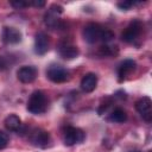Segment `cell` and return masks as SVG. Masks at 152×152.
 Here are the masks:
<instances>
[{"instance_id": "cell-1", "label": "cell", "mask_w": 152, "mask_h": 152, "mask_svg": "<svg viewBox=\"0 0 152 152\" xmlns=\"http://www.w3.org/2000/svg\"><path fill=\"white\" fill-rule=\"evenodd\" d=\"M83 37H84V40L90 44H94L97 42H103L106 44L114 38V33L110 30L102 27L99 24L90 23L84 27Z\"/></svg>"}, {"instance_id": "cell-2", "label": "cell", "mask_w": 152, "mask_h": 152, "mask_svg": "<svg viewBox=\"0 0 152 152\" xmlns=\"http://www.w3.org/2000/svg\"><path fill=\"white\" fill-rule=\"evenodd\" d=\"M48 108V97L46 95L40 91V90H36L31 94L28 101H27V110L32 114H42Z\"/></svg>"}, {"instance_id": "cell-3", "label": "cell", "mask_w": 152, "mask_h": 152, "mask_svg": "<svg viewBox=\"0 0 152 152\" xmlns=\"http://www.w3.org/2000/svg\"><path fill=\"white\" fill-rule=\"evenodd\" d=\"M141 31H142V24H141V21L140 20H133L124 30V32L121 34V39L124 42H126V43H133L141 34Z\"/></svg>"}, {"instance_id": "cell-4", "label": "cell", "mask_w": 152, "mask_h": 152, "mask_svg": "<svg viewBox=\"0 0 152 152\" xmlns=\"http://www.w3.org/2000/svg\"><path fill=\"white\" fill-rule=\"evenodd\" d=\"M46 76L50 81H52L55 83H62V82H65L69 80V71L65 68H63L62 65L53 64L48 68Z\"/></svg>"}, {"instance_id": "cell-5", "label": "cell", "mask_w": 152, "mask_h": 152, "mask_svg": "<svg viewBox=\"0 0 152 152\" xmlns=\"http://www.w3.org/2000/svg\"><path fill=\"white\" fill-rule=\"evenodd\" d=\"M84 140V133L77 127H66L63 132V141L66 146H72L75 144L82 142Z\"/></svg>"}, {"instance_id": "cell-6", "label": "cell", "mask_w": 152, "mask_h": 152, "mask_svg": "<svg viewBox=\"0 0 152 152\" xmlns=\"http://www.w3.org/2000/svg\"><path fill=\"white\" fill-rule=\"evenodd\" d=\"M135 108L140 113V115L142 116V119L147 122H150L152 120V112H151V99L147 96L141 97L140 100L137 101L135 103Z\"/></svg>"}, {"instance_id": "cell-7", "label": "cell", "mask_w": 152, "mask_h": 152, "mask_svg": "<svg viewBox=\"0 0 152 152\" xmlns=\"http://www.w3.org/2000/svg\"><path fill=\"white\" fill-rule=\"evenodd\" d=\"M63 12V7L59 5H52L44 17V21L50 27H56L59 21V14Z\"/></svg>"}, {"instance_id": "cell-8", "label": "cell", "mask_w": 152, "mask_h": 152, "mask_svg": "<svg viewBox=\"0 0 152 152\" xmlns=\"http://www.w3.org/2000/svg\"><path fill=\"white\" fill-rule=\"evenodd\" d=\"M37 69L32 65H25V66H21L18 71H17V77L20 82L23 83H31L36 80L37 77Z\"/></svg>"}, {"instance_id": "cell-9", "label": "cell", "mask_w": 152, "mask_h": 152, "mask_svg": "<svg viewBox=\"0 0 152 152\" xmlns=\"http://www.w3.org/2000/svg\"><path fill=\"white\" fill-rule=\"evenodd\" d=\"M30 140L34 146L45 147L50 141V135L48 132H45L43 129H34L31 132Z\"/></svg>"}, {"instance_id": "cell-10", "label": "cell", "mask_w": 152, "mask_h": 152, "mask_svg": "<svg viewBox=\"0 0 152 152\" xmlns=\"http://www.w3.org/2000/svg\"><path fill=\"white\" fill-rule=\"evenodd\" d=\"M2 40L6 44H17L21 40V32L14 27H4L2 31Z\"/></svg>"}, {"instance_id": "cell-11", "label": "cell", "mask_w": 152, "mask_h": 152, "mask_svg": "<svg viewBox=\"0 0 152 152\" xmlns=\"http://www.w3.org/2000/svg\"><path fill=\"white\" fill-rule=\"evenodd\" d=\"M49 50V37L44 32H38L34 38V51L38 55H44Z\"/></svg>"}, {"instance_id": "cell-12", "label": "cell", "mask_w": 152, "mask_h": 152, "mask_svg": "<svg viewBox=\"0 0 152 152\" xmlns=\"http://www.w3.org/2000/svg\"><path fill=\"white\" fill-rule=\"evenodd\" d=\"M135 66H137V63L133 59H125L124 62H121V64L118 68L119 81L125 80L127 75H129L132 71L135 70Z\"/></svg>"}, {"instance_id": "cell-13", "label": "cell", "mask_w": 152, "mask_h": 152, "mask_svg": "<svg viewBox=\"0 0 152 152\" xmlns=\"http://www.w3.org/2000/svg\"><path fill=\"white\" fill-rule=\"evenodd\" d=\"M97 84V76L93 72L86 74L81 80V88L86 93H90L96 88Z\"/></svg>"}, {"instance_id": "cell-14", "label": "cell", "mask_w": 152, "mask_h": 152, "mask_svg": "<svg viewBox=\"0 0 152 152\" xmlns=\"http://www.w3.org/2000/svg\"><path fill=\"white\" fill-rule=\"evenodd\" d=\"M58 52L61 55V57L65 58V59H72L75 57L78 56V49L75 45L64 43L58 48Z\"/></svg>"}, {"instance_id": "cell-15", "label": "cell", "mask_w": 152, "mask_h": 152, "mask_svg": "<svg viewBox=\"0 0 152 152\" xmlns=\"http://www.w3.org/2000/svg\"><path fill=\"white\" fill-rule=\"evenodd\" d=\"M5 126L7 129L10 131H14V132H18L21 127V120L18 115L15 114H10L6 119H5Z\"/></svg>"}, {"instance_id": "cell-16", "label": "cell", "mask_w": 152, "mask_h": 152, "mask_svg": "<svg viewBox=\"0 0 152 152\" xmlns=\"http://www.w3.org/2000/svg\"><path fill=\"white\" fill-rule=\"evenodd\" d=\"M109 119H110V121L121 124V122H125V121L127 120V114H126V112H125L124 109H121V108H115V109L110 113Z\"/></svg>"}, {"instance_id": "cell-17", "label": "cell", "mask_w": 152, "mask_h": 152, "mask_svg": "<svg viewBox=\"0 0 152 152\" xmlns=\"http://www.w3.org/2000/svg\"><path fill=\"white\" fill-rule=\"evenodd\" d=\"M99 52H100V55H102V56H112V55L116 53L118 50H116V46H109V45H106V44H104V45L100 46Z\"/></svg>"}, {"instance_id": "cell-18", "label": "cell", "mask_w": 152, "mask_h": 152, "mask_svg": "<svg viewBox=\"0 0 152 152\" xmlns=\"http://www.w3.org/2000/svg\"><path fill=\"white\" fill-rule=\"evenodd\" d=\"M8 140H10V137L7 133H5L4 131H0V150L5 148L8 144Z\"/></svg>"}, {"instance_id": "cell-19", "label": "cell", "mask_w": 152, "mask_h": 152, "mask_svg": "<svg viewBox=\"0 0 152 152\" xmlns=\"http://www.w3.org/2000/svg\"><path fill=\"white\" fill-rule=\"evenodd\" d=\"M11 5L15 10H21V8H25V7L30 6V2H26V1H23V0H18V1H11Z\"/></svg>"}, {"instance_id": "cell-20", "label": "cell", "mask_w": 152, "mask_h": 152, "mask_svg": "<svg viewBox=\"0 0 152 152\" xmlns=\"http://www.w3.org/2000/svg\"><path fill=\"white\" fill-rule=\"evenodd\" d=\"M134 4L135 2H133V1H120V2H118V7L119 8H121V10H129L132 6H134Z\"/></svg>"}, {"instance_id": "cell-21", "label": "cell", "mask_w": 152, "mask_h": 152, "mask_svg": "<svg viewBox=\"0 0 152 152\" xmlns=\"http://www.w3.org/2000/svg\"><path fill=\"white\" fill-rule=\"evenodd\" d=\"M30 6H34V7H43V6H45V1H43V0L31 1V2H30Z\"/></svg>"}, {"instance_id": "cell-22", "label": "cell", "mask_w": 152, "mask_h": 152, "mask_svg": "<svg viewBox=\"0 0 152 152\" xmlns=\"http://www.w3.org/2000/svg\"><path fill=\"white\" fill-rule=\"evenodd\" d=\"M7 65H8V63H7L6 58H5L4 56H0V70L6 69V68H7Z\"/></svg>"}, {"instance_id": "cell-23", "label": "cell", "mask_w": 152, "mask_h": 152, "mask_svg": "<svg viewBox=\"0 0 152 152\" xmlns=\"http://www.w3.org/2000/svg\"><path fill=\"white\" fill-rule=\"evenodd\" d=\"M132 152H139V151H132Z\"/></svg>"}]
</instances>
